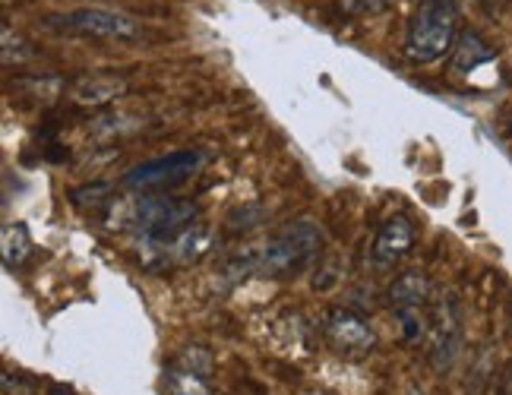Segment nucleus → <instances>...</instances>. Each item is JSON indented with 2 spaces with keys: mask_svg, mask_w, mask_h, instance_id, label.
Instances as JSON below:
<instances>
[{
  "mask_svg": "<svg viewBox=\"0 0 512 395\" xmlns=\"http://www.w3.org/2000/svg\"><path fill=\"white\" fill-rule=\"evenodd\" d=\"M402 316V332H405V342H418L427 323H424V313L421 310H399Z\"/></svg>",
  "mask_w": 512,
  "mask_h": 395,
  "instance_id": "19",
  "label": "nucleus"
},
{
  "mask_svg": "<svg viewBox=\"0 0 512 395\" xmlns=\"http://www.w3.org/2000/svg\"><path fill=\"white\" fill-rule=\"evenodd\" d=\"M323 250V231L310 219H298L272 234L266 247L256 253V272L266 279H294L301 275Z\"/></svg>",
  "mask_w": 512,
  "mask_h": 395,
  "instance_id": "3",
  "label": "nucleus"
},
{
  "mask_svg": "<svg viewBox=\"0 0 512 395\" xmlns=\"http://www.w3.org/2000/svg\"><path fill=\"white\" fill-rule=\"evenodd\" d=\"M70 203L76 209H102L105 203H111V184H92V187H76L70 190Z\"/></svg>",
  "mask_w": 512,
  "mask_h": 395,
  "instance_id": "15",
  "label": "nucleus"
},
{
  "mask_svg": "<svg viewBox=\"0 0 512 395\" xmlns=\"http://www.w3.org/2000/svg\"><path fill=\"white\" fill-rule=\"evenodd\" d=\"M0 256L10 269H19L32 256V237L26 225H4V237H0Z\"/></svg>",
  "mask_w": 512,
  "mask_h": 395,
  "instance_id": "13",
  "label": "nucleus"
},
{
  "mask_svg": "<svg viewBox=\"0 0 512 395\" xmlns=\"http://www.w3.org/2000/svg\"><path fill=\"white\" fill-rule=\"evenodd\" d=\"M51 26L64 29V32H76L86 38H98V42H140L143 38V26L124 10H108V7H80L73 13H54Z\"/></svg>",
  "mask_w": 512,
  "mask_h": 395,
  "instance_id": "4",
  "label": "nucleus"
},
{
  "mask_svg": "<svg viewBox=\"0 0 512 395\" xmlns=\"http://www.w3.org/2000/svg\"><path fill=\"white\" fill-rule=\"evenodd\" d=\"M48 395H73V392H70L67 386H51V392H48Z\"/></svg>",
  "mask_w": 512,
  "mask_h": 395,
  "instance_id": "21",
  "label": "nucleus"
},
{
  "mask_svg": "<svg viewBox=\"0 0 512 395\" xmlns=\"http://www.w3.org/2000/svg\"><path fill=\"white\" fill-rule=\"evenodd\" d=\"M177 364L187 367V370H193V373H203V377H206L212 361H209V354H206L203 348H187V351H184V358L177 361Z\"/></svg>",
  "mask_w": 512,
  "mask_h": 395,
  "instance_id": "20",
  "label": "nucleus"
},
{
  "mask_svg": "<svg viewBox=\"0 0 512 395\" xmlns=\"http://www.w3.org/2000/svg\"><path fill=\"white\" fill-rule=\"evenodd\" d=\"M411 250H415V225H411L408 215H389L380 225L377 237H373L370 260L377 269H392L396 263H402Z\"/></svg>",
  "mask_w": 512,
  "mask_h": 395,
  "instance_id": "7",
  "label": "nucleus"
},
{
  "mask_svg": "<svg viewBox=\"0 0 512 395\" xmlns=\"http://www.w3.org/2000/svg\"><path fill=\"white\" fill-rule=\"evenodd\" d=\"M203 165V152L196 149H184V152H171V155H159L149 158V162L130 168L121 177V187L136 190V193H159V190H174L184 181L200 171Z\"/></svg>",
  "mask_w": 512,
  "mask_h": 395,
  "instance_id": "5",
  "label": "nucleus"
},
{
  "mask_svg": "<svg viewBox=\"0 0 512 395\" xmlns=\"http://www.w3.org/2000/svg\"><path fill=\"white\" fill-rule=\"evenodd\" d=\"M459 0H418L408 19L405 54L415 64H433L456 45Z\"/></svg>",
  "mask_w": 512,
  "mask_h": 395,
  "instance_id": "2",
  "label": "nucleus"
},
{
  "mask_svg": "<svg viewBox=\"0 0 512 395\" xmlns=\"http://www.w3.org/2000/svg\"><path fill=\"white\" fill-rule=\"evenodd\" d=\"M0 383H4V395H38L35 383L26 380L23 373L4 370V373H0Z\"/></svg>",
  "mask_w": 512,
  "mask_h": 395,
  "instance_id": "18",
  "label": "nucleus"
},
{
  "mask_svg": "<svg viewBox=\"0 0 512 395\" xmlns=\"http://www.w3.org/2000/svg\"><path fill=\"white\" fill-rule=\"evenodd\" d=\"M336 7L348 16H373L392 7V0H336Z\"/></svg>",
  "mask_w": 512,
  "mask_h": 395,
  "instance_id": "17",
  "label": "nucleus"
},
{
  "mask_svg": "<svg viewBox=\"0 0 512 395\" xmlns=\"http://www.w3.org/2000/svg\"><path fill=\"white\" fill-rule=\"evenodd\" d=\"M127 89H130V83L124 76L95 73V76L76 79V83L70 86V98L76 105H83V108H105V105L117 102V98H121Z\"/></svg>",
  "mask_w": 512,
  "mask_h": 395,
  "instance_id": "8",
  "label": "nucleus"
},
{
  "mask_svg": "<svg viewBox=\"0 0 512 395\" xmlns=\"http://www.w3.org/2000/svg\"><path fill=\"white\" fill-rule=\"evenodd\" d=\"M165 395H215L203 373H193L181 364L165 370Z\"/></svg>",
  "mask_w": 512,
  "mask_h": 395,
  "instance_id": "14",
  "label": "nucleus"
},
{
  "mask_svg": "<svg viewBox=\"0 0 512 395\" xmlns=\"http://www.w3.org/2000/svg\"><path fill=\"white\" fill-rule=\"evenodd\" d=\"M0 38H4V64H23L26 57H29V45L23 42L19 35H13L10 26H4V32H0Z\"/></svg>",
  "mask_w": 512,
  "mask_h": 395,
  "instance_id": "16",
  "label": "nucleus"
},
{
  "mask_svg": "<svg viewBox=\"0 0 512 395\" xmlns=\"http://www.w3.org/2000/svg\"><path fill=\"white\" fill-rule=\"evenodd\" d=\"M459 351V320L452 301H443L437 310V323H433V364L446 370Z\"/></svg>",
  "mask_w": 512,
  "mask_h": 395,
  "instance_id": "9",
  "label": "nucleus"
},
{
  "mask_svg": "<svg viewBox=\"0 0 512 395\" xmlns=\"http://www.w3.org/2000/svg\"><path fill=\"white\" fill-rule=\"evenodd\" d=\"M494 57H497V51L490 48L478 32H465L456 42V48H452V70L468 73L487 61H494Z\"/></svg>",
  "mask_w": 512,
  "mask_h": 395,
  "instance_id": "12",
  "label": "nucleus"
},
{
  "mask_svg": "<svg viewBox=\"0 0 512 395\" xmlns=\"http://www.w3.org/2000/svg\"><path fill=\"white\" fill-rule=\"evenodd\" d=\"M323 332L329 345L348 354V358H364L373 348H377V332L367 326L364 316L351 313L345 307H332L323 320Z\"/></svg>",
  "mask_w": 512,
  "mask_h": 395,
  "instance_id": "6",
  "label": "nucleus"
},
{
  "mask_svg": "<svg viewBox=\"0 0 512 395\" xmlns=\"http://www.w3.org/2000/svg\"><path fill=\"white\" fill-rule=\"evenodd\" d=\"M427 298H430V282L418 269L402 272L389 288V301L396 310H421L427 304Z\"/></svg>",
  "mask_w": 512,
  "mask_h": 395,
  "instance_id": "11",
  "label": "nucleus"
},
{
  "mask_svg": "<svg viewBox=\"0 0 512 395\" xmlns=\"http://www.w3.org/2000/svg\"><path fill=\"white\" fill-rule=\"evenodd\" d=\"M200 206L184 196H168V193H155L136 206L130 215V228H133V253L146 269H165L168 266V247L181 231H187Z\"/></svg>",
  "mask_w": 512,
  "mask_h": 395,
  "instance_id": "1",
  "label": "nucleus"
},
{
  "mask_svg": "<svg viewBox=\"0 0 512 395\" xmlns=\"http://www.w3.org/2000/svg\"><path fill=\"white\" fill-rule=\"evenodd\" d=\"M212 250V231L203 222H193L187 231H181L168 247V266H190Z\"/></svg>",
  "mask_w": 512,
  "mask_h": 395,
  "instance_id": "10",
  "label": "nucleus"
}]
</instances>
